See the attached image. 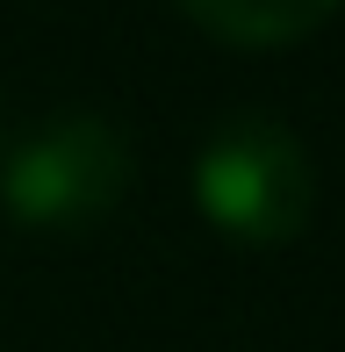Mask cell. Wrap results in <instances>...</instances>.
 I'll return each instance as SVG.
<instances>
[{"label":"cell","mask_w":345,"mask_h":352,"mask_svg":"<svg viewBox=\"0 0 345 352\" xmlns=\"http://www.w3.org/2000/svg\"><path fill=\"white\" fill-rule=\"evenodd\" d=\"M194 201H201V216H209L223 237L280 245V237H295L309 223L317 173H309V151L280 130V122L238 116V122H223V130L201 144Z\"/></svg>","instance_id":"obj_1"},{"label":"cell","mask_w":345,"mask_h":352,"mask_svg":"<svg viewBox=\"0 0 345 352\" xmlns=\"http://www.w3.org/2000/svg\"><path fill=\"white\" fill-rule=\"evenodd\" d=\"M0 195L36 230H87L130 195V144L101 116H51L8 151Z\"/></svg>","instance_id":"obj_2"},{"label":"cell","mask_w":345,"mask_h":352,"mask_svg":"<svg viewBox=\"0 0 345 352\" xmlns=\"http://www.w3.org/2000/svg\"><path fill=\"white\" fill-rule=\"evenodd\" d=\"M187 22H201L216 43H238V51H280V43H302L309 29H324L338 14V0H180Z\"/></svg>","instance_id":"obj_3"}]
</instances>
